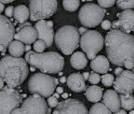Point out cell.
<instances>
[{
  "label": "cell",
  "instance_id": "obj_1",
  "mask_svg": "<svg viewBox=\"0 0 134 114\" xmlns=\"http://www.w3.org/2000/svg\"><path fill=\"white\" fill-rule=\"evenodd\" d=\"M108 61L121 68L128 61H134V36L119 29H112L104 39Z\"/></svg>",
  "mask_w": 134,
  "mask_h": 114
},
{
  "label": "cell",
  "instance_id": "obj_2",
  "mask_svg": "<svg viewBox=\"0 0 134 114\" xmlns=\"http://www.w3.org/2000/svg\"><path fill=\"white\" fill-rule=\"evenodd\" d=\"M29 74L27 63L21 57L4 56L0 61V77L9 88L21 85Z\"/></svg>",
  "mask_w": 134,
  "mask_h": 114
},
{
  "label": "cell",
  "instance_id": "obj_3",
  "mask_svg": "<svg viewBox=\"0 0 134 114\" xmlns=\"http://www.w3.org/2000/svg\"><path fill=\"white\" fill-rule=\"evenodd\" d=\"M24 60L32 66L41 70L44 74H56L62 72L64 66L63 57L55 51L36 53L30 51L26 53Z\"/></svg>",
  "mask_w": 134,
  "mask_h": 114
},
{
  "label": "cell",
  "instance_id": "obj_4",
  "mask_svg": "<svg viewBox=\"0 0 134 114\" xmlns=\"http://www.w3.org/2000/svg\"><path fill=\"white\" fill-rule=\"evenodd\" d=\"M54 40L63 54L70 55L78 48L80 37L75 26L64 25L56 32Z\"/></svg>",
  "mask_w": 134,
  "mask_h": 114
},
{
  "label": "cell",
  "instance_id": "obj_5",
  "mask_svg": "<svg viewBox=\"0 0 134 114\" xmlns=\"http://www.w3.org/2000/svg\"><path fill=\"white\" fill-rule=\"evenodd\" d=\"M59 80L44 73H36L28 80V90L33 95L42 97H49L54 94Z\"/></svg>",
  "mask_w": 134,
  "mask_h": 114
},
{
  "label": "cell",
  "instance_id": "obj_6",
  "mask_svg": "<svg viewBox=\"0 0 134 114\" xmlns=\"http://www.w3.org/2000/svg\"><path fill=\"white\" fill-rule=\"evenodd\" d=\"M105 9L94 3L85 4L78 12V18L82 25L86 28L96 27L103 21Z\"/></svg>",
  "mask_w": 134,
  "mask_h": 114
},
{
  "label": "cell",
  "instance_id": "obj_7",
  "mask_svg": "<svg viewBox=\"0 0 134 114\" xmlns=\"http://www.w3.org/2000/svg\"><path fill=\"white\" fill-rule=\"evenodd\" d=\"M82 51L86 53L87 58L93 60L97 53L102 51L104 45V39L100 33L95 30H88L81 37L79 41Z\"/></svg>",
  "mask_w": 134,
  "mask_h": 114
},
{
  "label": "cell",
  "instance_id": "obj_8",
  "mask_svg": "<svg viewBox=\"0 0 134 114\" xmlns=\"http://www.w3.org/2000/svg\"><path fill=\"white\" fill-rule=\"evenodd\" d=\"M58 2L52 1H36L32 0L29 3V12L31 21H42L51 17L57 11Z\"/></svg>",
  "mask_w": 134,
  "mask_h": 114
},
{
  "label": "cell",
  "instance_id": "obj_9",
  "mask_svg": "<svg viewBox=\"0 0 134 114\" xmlns=\"http://www.w3.org/2000/svg\"><path fill=\"white\" fill-rule=\"evenodd\" d=\"M23 103V96L16 89L4 87L0 90V114H11Z\"/></svg>",
  "mask_w": 134,
  "mask_h": 114
},
{
  "label": "cell",
  "instance_id": "obj_10",
  "mask_svg": "<svg viewBox=\"0 0 134 114\" xmlns=\"http://www.w3.org/2000/svg\"><path fill=\"white\" fill-rule=\"evenodd\" d=\"M21 110L23 114H49L50 108L44 97L38 95H32L21 103Z\"/></svg>",
  "mask_w": 134,
  "mask_h": 114
},
{
  "label": "cell",
  "instance_id": "obj_11",
  "mask_svg": "<svg viewBox=\"0 0 134 114\" xmlns=\"http://www.w3.org/2000/svg\"><path fill=\"white\" fill-rule=\"evenodd\" d=\"M14 24L6 16L0 14V51L6 53L8 45L14 38Z\"/></svg>",
  "mask_w": 134,
  "mask_h": 114
},
{
  "label": "cell",
  "instance_id": "obj_12",
  "mask_svg": "<svg viewBox=\"0 0 134 114\" xmlns=\"http://www.w3.org/2000/svg\"><path fill=\"white\" fill-rule=\"evenodd\" d=\"M114 91L120 95H127L134 92V73L130 70H123L115 78L113 83Z\"/></svg>",
  "mask_w": 134,
  "mask_h": 114
},
{
  "label": "cell",
  "instance_id": "obj_13",
  "mask_svg": "<svg viewBox=\"0 0 134 114\" xmlns=\"http://www.w3.org/2000/svg\"><path fill=\"white\" fill-rule=\"evenodd\" d=\"M53 114H88V110L79 100L65 99L58 104Z\"/></svg>",
  "mask_w": 134,
  "mask_h": 114
},
{
  "label": "cell",
  "instance_id": "obj_14",
  "mask_svg": "<svg viewBox=\"0 0 134 114\" xmlns=\"http://www.w3.org/2000/svg\"><path fill=\"white\" fill-rule=\"evenodd\" d=\"M15 40H18L20 42L24 43L26 45H30L35 43L37 38V33L36 28L34 27L30 23H21L19 27L17 28V33L14 34Z\"/></svg>",
  "mask_w": 134,
  "mask_h": 114
},
{
  "label": "cell",
  "instance_id": "obj_15",
  "mask_svg": "<svg viewBox=\"0 0 134 114\" xmlns=\"http://www.w3.org/2000/svg\"><path fill=\"white\" fill-rule=\"evenodd\" d=\"M35 28L37 33V38L39 40L44 41L46 47H50L54 41V30L53 27H49L47 24V21L42 20L38 21L35 25Z\"/></svg>",
  "mask_w": 134,
  "mask_h": 114
},
{
  "label": "cell",
  "instance_id": "obj_16",
  "mask_svg": "<svg viewBox=\"0 0 134 114\" xmlns=\"http://www.w3.org/2000/svg\"><path fill=\"white\" fill-rule=\"evenodd\" d=\"M117 18L119 30L126 34H130V32L134 31V11H123L122 12L117 13Z\"/></svg>",
  "mask_w": 134,
  "mask_h": 114
},
{
  "label": "cell",
  "instance_id": "obj_17",
  "mask_svg": "<svg viewBox=\"0 0 134 114\" xmlns=\"http://www.w3.org/2000/svg\"><path fill=\"white\" fill-rule=\"evenodd\" d=\"M103 104L114 113L120 110V99L118 94L114 90H107L103 95Z\"/></svg>",
  "mask_w": 134,
  "mask_h": 114
},
{
  "label": "cell",
  "instance_id": "obj_18",
  "mask_svg": "<svg viewBox=\"0 0 134 114\" xmlns=\"http://www.w3.org/2000/svg\"><path fill=\"white\" fill-rule=\"evenodd\" d=\"M68 88L75 93H81L86 90V83L84 80L82 74L80 73H73L66 80Z\"/></svg>",
  "mask_w": 134,
  "mask_h": 114
},
{
  "label": "cell",
  "instance_id": "obj_19",
  "mask_svg": "<svg viewBox=\"0 0 134 114\" xmlns=\"http://www.w3.org/2000/svg\"><path fill=\"white\" fill-rule=\"evenodd\" d=\"M90 68L95 73L106 74L110 70V62L103 55H98L90 63Z\"/></svg>",
  "mask_w": 134,
  "mask_h": 114
},
{
  "label": "cell",
  "instance_id": "obj_20",
  "mask_svg": "<svg viewBox=\"0 0 134 114\" xmlns=\"http://www.w3.org/2000/svg\"><path fill=\"white\" fill-rule=\"evenodd\" d=\"M70 63H71V66L75 69H83L88 65V58L84 53L76 51L72 54Z\"/></svg>",
  "mask_w": 134,
  "mask_h": 114
},
{
  "label": "cell",
  "instance_id": "obj_21",
  "mask_svg": "<svg viewBox=\"0 0 134 114\" xmlns=\"http://www.w3.org/2000/svg\"><path fill=\"white\" fill-rule=\"evenodd\" d=\"M103 88H100L97 85H91L86 89L85 95L90 102L99 103V101L103 98Z\"/></svg>",
  "mask_w": 134,
  "mask_h": 114
},
{
  "label": "cell",
  "instance_id": "obj_22",
  "mask_svg": "<svg viewBox=\"0 0 134 114\" xmlns=\"http://www.w3.org/2000/svg\"><path fill=\"white\" fill-rule=\"evenodd\" d=\"M13 17L15 18L17 22L20 23H26L30 17L29 9L24 5H19L16 8H14V12H13Z\"/></svg>",
  "mask_w": 134,
  "mask_h": 114
},
{
  "label": "cell",
  "instance_id": "obj_23",
  "mask_svg": "<svg viewBox=\"0 0 134 114\" xmlns=\"http://www.w3.org/2000/svg\"><path fill=\"white\" fill-rule=\"evenodd\" d=\"M8 53L12 57H21L24 53V44L18 40H13L8 47Z\"/></svg>",
  "mask_w": 134,
  "mask_h": 114
},
{
  "label": "cell",
  "instance_id": "obj_24",
  "mask_svg": "<svg viewBox=\"0 0 134 114\" xmlns=\"http://www.w3.org/2000/svg\"><path fill=\"white\" fill-rule=\"evenodd\" d=\"M120 108L124 110H132L134 108V96L131 94H127V95H120Z\"/></svg>",
  "mask_w": 134,
  "mask_h": 114
},
{
  "label": "cell",
  "instance_id": "obj_25",
  "mask_svg": "<svg viewBox=\"0 0 134 114\" xmlns=\"http://www.w3.org/2000/svg\"><path fill=\"white\" fill-rule=\"evenodd\" d=\"M88 114H112V112L103 103H95L90 108Z\"/></svg>",
  "mask_w": 134,
  "mask_h": 114
},
{
  "label": "cell",
  "instance_id": "obj_26",
  "mask_svg": "<svg viewBox=\"0 0 134 114\" xmlns=\"http://www.w3.org/2000/svg\"><path fill=\"white\" fill-rule=\"evenodd\" d=\"M80 1L75 0V1H70V0H64L63 1V6L67 11H75L79 8Z\"/></svg>",
  "mask_w": 134,
  "mask_h": 114
},
{
  "label": "cell",
  "instance_id": "obj_27",
  "mask_svg": "<svg viewBox=\"0 0 134 114\" xmlns=\"http://www.w3.org/2000/svg\"><path fill=\"white\" fill-rule=\"evenodd\" d=\"M115 3L118 6V8L125 9V11L134 9V0H118Z\"/></svg>",
  "mask_w": 134,
  "mask_h": 114
},
{
  "label": "cell",
  "instance_id": "obj_28",
  "mask_svg": "<svg viewBox=\"0 0 134 114\" xmlns=\"http://www.w3.org/2000/svg\"><path fill=\"white\" fill-rule=\"evenodd\" d=\"M100 80H102V82H103V84L104 85V86H112L114 83V81H115V78H114V76L112 74H108V73H106V74H103V77H100Z\"/></svg>",
  "mask_w": 134,
  "mask_h": 114
},
{
  "label": "cell",
  "instance_id": "obj_29",
  "mask_svg": "<svg viewBox=\"0 0 134 114\" xmlns=\"http://www.w3.org/2000/svg\"><path fill=\"white\" fill-rule=\"evenodd\" d=\"M46 44H45L44 41H42V40H36L35 43H34V50L36 51V53H42L43 51H45V49H46Z\"/></svg>",
  "mask_w": 134,
  "mask_h": 114
},
{
  "label": "cell",
  "instance_id": "obj_30",
  "mask_svg": "<svg viewBox=\"0 0 134 114\" xmlns=\"http://www.w3.org/2000/svg\"><path fill=\"white\" fill-rule=\"evenodd\" d=\"M88 80L91 83V84L96 85L100 81V77L98 73H95V72L92 71L91 73H90V77H88Z\"/></svg>",
  "mask_w": 134,
  "mask_h": 114
},
{
  "label": "cell",
  "instance_id": "obj_31",
  "mask_svg": "<svg viewBox=\"0 0 134 114\" xmlns=\"http://www.w3.org/2000/svg\"><path fill=\"white\" fill-rule=\"evenodd\" d=\"M115 1L114 0H99L98 6L100 7L102 9H106V8H111L115 5Z\"/></svg>",
  "mask_w": 134,
  "mask_h": 114
},
{
  "label": "cell",
  "instance_id": "obj_32",
  "mask_svg": "<svg viewBox=\"0 0 134 114\" xmlns=\"http://www.w3.org/2000/svg\"><path fill=\"white\" fill-rule=\"evenodd\" d=\"M48 104L50 108H57V106H58V104H59V101L57 98H55L53 95H51V96L48 97Z\"/></svg>",
  "mask_w": 134,
  "mask_h": 114
},
{
  "label": "cell",
  "instance_id": "obj_33",
  "mask_svg": "<svg viewBox=\"0 0 134 114\" xmlns=\"http://www.w3.org/2000/svg\"><path fill=\"white\" fill-rule=\"evenodd\" d=\"M13 12H14V7L13 6H8V8L5 9V14H6L7 18L13 17Z\"/></svg>",
  "mask_w": 134,
  "mask_h": 114
},
{
  "label": "cell",
  "instance_id": "obj_34",
  "mask_svg": "<svg viewBox=\"0 0 134 114\" xmlns=\"http://www.w3.org/2000/svg\"><path fill=\"white\" fill-rule=\"evenodd\" d=\"M100 26L103 30H109L110 28L112 27V23L108 20H104L100 23Z\"/></svg>",
  "mask_w": 134,
  "mask_h": 114
},
{
  "label": "cell",
  "instance_id": "obj_35",
  "mask_svg": "<svg viewBox=\"0 0 134 114\" xmlns=\"http://www.w3.org/2000/svg\"><path fill=\"white\" fill-rule=\"evenodd\" d=\"M128 70H132L134 68V61H128L124 64V66Z\"/></svg>",
  "mask_w": 134,
  "mask_h": 114
},
{
  "label": "cell",
  "instance_id": "obj_36",
  "mask_svg": "<svg viewBox=\"0 0 134 114\" xmlns=\"http://www.w3.org/2000/svg\"><path fill=\"white\" fill-rule=\"evenodd\" d=\"M77 31H78V34H79V35H82V36H83L84 34H86V33L88 31V28L84 27V26H82V27H80L79 29L77 30Z\"/></svg>",
  "mask_w": 134,
  "mask_h": 114
},
{
  "label": "cell",
  "instance_id": "obj_37",
  "mask_svg": "<svg viewBox=\"0 0 134 114\" xmlns=\"http://www.w3.org/2000/svg\"><path fill=\"white\" fill-rule=\"evenodd\" d=\"M11 114H23V112H21V108H17L11 111Z\"/></svg>",
  "mask_w": 134,
  "mask_h": 114
},
{
  "label": "cell",
  "instance_id": "obj_38",
  "mask_svg": "<svg viewBox=\"0 0 134 114\" xmlns=\"http://www.w3.org/2000/svg\"><path fill=\"white\" fill-rule=\"evenodd\" d=\"M112 27H113V29H119V25H118V22H117V21L113 22V23H112Z\"/></svg>",
  "mask_w": 134,
  "mask_h": 114
},
{
  "label": "cell",
  "instance_id": "obj_39",
  "mask_svg": "<svg viewBox=\"0 0 134 114\" xmlns=\"http://www.w3.org/2000/svg\"><path fill=\"white\" fill-rule=\"evenodd\" d=\"M122 71H123V68H117L115 70V73L116 76H118V75H120L122 73Z\"/></svg>",
  "mask_w": 134,
  "mask_h": 114
},
{
  "label": "cell",
  "instance_id": "obj_40",
  "mask_svg": "<svg viewBox=\"0 0 134 114\" xmlns=\"http://www.w3.org/2000/svg\"><path fill=\"white\" fill-rule=\"evenodd\" d=\"M82 77H83L84 80H88V77H90V73L88 72H84L83 74H82Z\"/></svg>",
  "mask_w": 134,
  "mask_h": 114
},
{
  "label": "cell",
  "instance_id": "obj_41",
  "mask_svg": "<svg viewBox=\"0 0 134 114\" xmlns=\"http://www.w3.org/2000/svg\"><path fill=\"white\" fill-rule=\"evenodd\" d=\"M56 93L58 94V95H60V94H63V87H57Z\"/></svg>",
  "mask_w": 134,
  "mask_h": 114
},
{
  "label": "cell",
  "instance_id": "obj_42",
  "mask_svg": "<svg viewBox=\"0 0 134 114\" xmlns=\"http://www.w3.org/2000/svg\"><path fill=\"white\" fill-rule=\"evenodd\" d=\"M3 88H4V80H3V79L0 77V90Z\"/></svg>",
  "mask_w": 134,
  "mask_h": 114
},
{
  "label": "cell",
  "instance_id": "obj_43",
  "mask_svg": "<svg viewBox=\"0 0 134 114\" xmlns=\"http://www.w3.org/2000/svg\"><path fill=\"white\" fill-rule=\"evenodd\" d=\"M114 114H127V112H126L124 110H118L117 112H115Z\"/></svg>",
  "mask_w": 134,
  "mask_h": 114
},
{
  "label": "cell",
  "instance_id": "obj_44",
  "mask_svg": "<svg viewBox=\"0 0 134 114\" xmlns=\"http://www.w3.org/2000/svg\"><path fill=\"white\" fill-rule=\"evenodd\" d=\"M4 9H5L4 4H2V3H1V1H0V13L3 12V11H4Z\"/></svg>",
  "mask_w": 134,
  "mask_h": 114
},
{
  "label": "cell",
  "instance_id": "obj_45",
  "mask_svg": "<svg viewBox=\"0 0 134 114\" xmlns=\"http://www.w3.org/2000/svg\"><path fill=\"white\" fill-rule=\"evenodd\" d=\"M24 51H26L28 53V51H31V46L30 45H26V46H24Z\"/></svg>",
  "mask_w": 134,
  "mask_h": 114
},
{
  "label": "cell",
  "instance_id": "obj_46",
  "mask_svg": "<svg viewBox=\"0 0 134 114\" xmlns=\"http://www.w3.org/2000/svg\"><path fill=\"white\" fill-rule=\"evenodd\" d=\"M66 80H67V78H65V77H61V78H60V81H61L62 83L66 82Z\"/></svg>",
  "mask_w": 134,
  "mask_h": 114
},
{
  "label": "cell",
  "instance_id": "obj_47",
  "mask_svg": "<svg viewBox=\"0 0 134 114\" xmlns=\"http://www.w3.org/2000/svg\"><path fill=\"white\" fill-rule=\"evenodd\" d=\"M47 24H48L49 27H53V22L52 21H47Z\"/></svg>",
  "mask_w": 134,
  "mask_h": 114
},
{
  "label": "cell",
  "instance_id": "obj_48",
  "mask_svg": "<svg viewBox=\"0 0 134 114\" xmlns=\"http://www.w3.org/2000/svg\"><path fill=\"white\" fill-rule=\"evenodd\" d=\"M13 1H10V0H8V1H6V0H2V1H1V3H2V4H8V3H12Z\"/></svg>",
  "mask_w": 134,
  "mask_h": 114
},
{
  "label": "cell",
  "instance_id": "obj_49",
  "mask_svg": "<svg viewBox=\"0 0 134 114\" xmlns=\"http://www.w3.org/2000/svg\"><path fill=\"white\" fill-rule=\"evenodd\" d=\"M62 96H63V98H64V99H67V98H68V94H66V93H63V95H62Z\"/></svg>",
  "mask_w": 134,
  "mask_h": 114
},
{
  "label": "cell",
  "instance_id": "obj_50",
  "mask_svg": "<svg viewBox=\"0 0 134 114\" xmlns=\"http://www.w3.org/2000/svg\"><path fill=\"white\" fill-rule=\"evenodd\" d=\"M52 95H53V96L55 97V98H57V99H58L59 97H60V95H58V94H57V93H54V94H53Z\"/></svg>",
  "mask_w": 134,
  "mask_h": 114
},
{
  "label": "cell",
  "instance_id": "obj_51",
  "mask_svg": "<svg viewBox=\"0 0 134 114\" xmlns=\"http://www.w3.org/2000/svg\"><path fill=\"white\" fill-rule=\"evenodd\" d=\"M35 70H36V68H34V66H31V68H30V71H35Z\"/></svg>",
  "mask_w": 134,
  "mask_h": 114
},
{
  "label": "cell",
  "instance_id": "obj_52",
  "mask_svg": "<svg viewBox=\"0 0 134 114\" xmlns=\"http://www.w3.org/2000/svg\"><path fill=\"white\" fill-rule=\"evenodd\" d=\"M129 114H134V110H130V113H129Z\"/></svg>",
  "mask_w": 134,
  "mask_h": 114
},
{
  "label": "cell",
  "instance_id": "obj_53",
  "mask_svg": "<svg viewBox=\"0 0 134 114\" xmlns=\"http://www.w3.org/2000/svg\"><path fill=\"white\" fill-rule=\"evenodd\" d=\"M132 72H133V73H134V68H133V69H132Z\"/></svg>",
  "mask_w": 134,
  "mask_h": 114
}]
</instances>
